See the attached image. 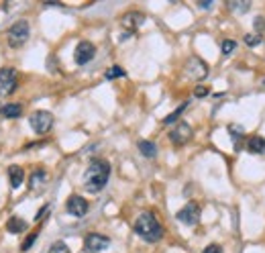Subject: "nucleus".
Listing matches in <instances>:
<instances>
[{
	"label": "nucleus",
	"instance_id": "obj_1",
	"mask_svg": "<svg viewBox=\"0 0 265 253\" xmlns=\"http://www.w3.org/2000/svg\"><path fill=\"white\" fill-rule=\"evenodd\" d=\"M108 178H110V163L104 159H94L84 172V186L88 192H100L108 184Z\"/></svg>",
	"mask_w": 265,
	"mask_h": 253
},
{
	"label": "nucleus",
	"instance_id": "obj_2",
	"mask_svg": "<svg viewBox=\"0 0 265 253\" xmlns=\"http://www.w3.org/2000/svg\"><path fill=\"white\" fill-rule=\"evenodd\" d=\"M132 229H135V233L141 239H145L149 243H157L163 237V227H161V223L157 221V217L153 213H141L137 217L135 227H132Z\"/></svg>",
	"mask_w": 265,
	"mask_h": 253
},
{
	"label": "nucleus",
	"instance_id": "obj_3",
	"mask_svg": "<svg viewBox=\"0 0 265 253\" xmlns=\"http://www.w3.org/2000/svg\"><path fill=\"white\" fill-rule=\"evenodd\" d=\"M31 37V27L27 20H16L14 25H10L8 33H6V41H8V45L18 49V47H23L27 41Z\"/></svg>",
	"mask_w": 265,
	"mask_h": 253
},
{
	"label": "nucleus",
	"instance_id": "obj_4",
	"mask_svg": "<svg viewBox=\"0 0 265 253\" xmlns=\"http://www.w3.org/2000/svg\"><path fill=\"white\" fill-rule=\"evenodd\" d=\"M29 125L37 135H47L53 126V115L49 111H35L29 117Z\"/></svg>",
	"mask_w": 265,
	"mask_h": 253
},
{
	"label": "nucleus",
	"instance_id": "obj_5",
	"mask_svg": "<svg viewBox=\"0 0 265 253\" xmlns=\"http://www.w3.org/2000/svg\"><path fill=\"white\" fill-rule=\"evenodd\" d=\"M18 88V76L12 68H0V96H10Z\"/></svg>",
	"mask_w": 265,
	"mask_h": 253
},
{
	"label": "nucleus",
	"instance_id": "obj_6",
	"mask_svg": "<svg viewBox=\"0 0 265 253\" xmlns=\"http://www.w3.org/2000/svg\"><path fill=\"white\" fill-rule=\"evenodd\" d=\"M190 139H192V126H190L188 123H184V121H180V123L169 131V141H171L175 147L186 145Z\"/></svg>",
	"mask_w": 265,
	"mask_h": 253
},
{
	"label": "nucleus",
	"instance_id": "obj_7",
	"mask_svg": "<svg viewBox=\"0 0 265 253\" xmlns=\"http://www.w3.org/2000/svg\"><path fill=\"white\" fill-rule=\"evenodd\" d=\"M94 55H96V47H94V43H90V41H80L76 51H74V59H76L78 66H86L88 61L94 59Z\"/></svg>",
	"mask_w": 265,
	"mask_h": 253
},
{
	"label": "nucleus",
	"instance_id": "obj_8",
	"mask_svg": "<svg viewBox=\"0 0 265 253\" xmlns=\"http://www.w3.org/2000/svg\"><path fill=\"white\" fill-rule=\"evenodd\" d=\"M186 74L192 80H204L208 76V66L200 59V57H190L186 61Z\"/></svg>",
	"mask_w": 265,
	"mask_h": 253
},
{
	"label": "nucleus",
	"instance_id": "obj_9",
	"mask_svg": "<svg viewBox=\"0 0 265 253\" xmlns=\"http://www.w3.org/2000/svg\"><path fill=\"white\" fill-rule=\"evenodd\" d=\"M108 245H110V239L106 235H100V233H90L84 239V247L90 253H100V251L108 249Z\"/></svg>",
	"mask_w": 265,
	"mask_h": 253
},
{
	"label": "nucleus",
	"instance_id": "obj_10",
	"mask_svg": "<svg viewBox=\"0 0 265 253\" xmlns=\"http://www.w3.org/2000/svg\"><path fill=\"white\" fill-rule=\"evenodd\" d=\"M88 200L84 198V196H78V194H74V196H70L68 198V202H65V210L72 215V217H78V219H82V217H86V213H88Z\"/></svg>",
	"mask_w": 265,
	"mask_h": 253
},
{
	"label": "nucleus",
	"instance_id": "obj_11",
	"mask_svg": "<svg viewBox=\"0 0 265 253\" xmlns=\"http://www.w3.org/2000/svg\"><path fill=\"white\" fill-rule=\"evenodd\" d=\"M178 221L184 223V225H198V221H200V206H198L196 202H188L180 213H178Z\"/></svg>",
	"mask_w": 265,
	"mask_h": 253
},
{
	"label": "nucleus",
	"instance_id": "obj_12",
	"mask_svg": "<svg viewBox=\"0 0 265 253\" xmlns=\"http://www.w3.org/2000/svg\"><path fill=\"white\" fill-rule=\"evenodd\" d=\"M143 23H145V14H143V12H137V10H131V12H127V14L121 18V25L127 29L129 35H131L132 31H137Z\"/></svg>",
	"mask_w": 265,
	"mask_h": 253
},
{
	"label": "nucleus",
	"instance_id": "obj_13",
	"mask_svg": "<svg viewBox=\"0 0 265 253\" xmlns=\"http://www.w3.org/2000/svg\"><path fill=\"white\" fill-rule=\"evenodd\" d=\"M47 186V172L45 170H35L29 178V188L31 190H43Z\"/></svg>",
	"mask_w": 265,
	"mask_h": 253
},
{
	"label": "nucleus",
	"instance_id": "obj_14",
	"mask_svg": "<svg viewBox=\"0 0 265 253\" xmlns=\"http://www.w3.org/2000/svg\"><path fill=\"white\" fill-rule=\"evenodd\" d=\"M8 180H10V188H18L25 182V170L20 165H10L8 167Z\"/></svg>",
	"mask_w": 265,
	"mask_h": 253
},
{
	"label": "nucleus",
	"instance_id": "obj_15",
	"mask_svg": "<svg viewBox=\"0 0 265 253\" xmlns=\"http://www.w3.org/2000/svg\"><path fill=\"white\" fill-rule=\"evenodd\" d=\"M0 115L4 119H18L23 115V107H20L18 102H10V104H4V107H0Z\"/></svg>",
	"mask_w": 265,
	"mask_h": 253
},
{
	"label": "nucleus",
	"instance_id": "obj_16",
	"mask_svg": "<svg viewBox=\"0 0 265 253\" xmlns=\"http://www.w3.org/2000/svg\"><path fill=\"white\" fill-rule=\"evenodd\" d=\"M27 229V221H23L20 217H10L6 221V231L12 235H18V233H23V231Z\"/></svg>",
	"mask_w": 265,
	"mask_h": 253
},
{
	"label": "nucleus",
	"instance_id": "obj_17",
	"mask_svg": "<svg viewBox=\"0 0 265 253\" xmlns=\"http://www.w3.org/2000/svg\"><path fill=\"white\" fill-rule=\"evenodd\" d=\"M245 147H247V149H249L251 153H257V155H261V153H265V139H263V137H259V135H255V137H249Z\"/></svg>",
	"mask_w": 265,
	"mask_h": 253
},
{
	"label": "nucleus",
	"instance_id": "obj_18",
	"mask_svg": "<svg viewBox=\"0 0 265 253\" xmlns=\"http://www.w3.org/2000/svg\"><path fill=\"white\" fill-rule=\"evenodd\" d=\"M139 151H141V155L153 159V157L157 155V145L153 143V141H139Z\"/></svg>",
	"mask_w": 265,
	"mask_h": 253
},
{
	"label": "nucleus",
	"instance_id": "obj_19",
	"mask_svg": "<svg viewBox=\"0 0 265 253\" xmlns=\"http://www.w3.org/2000/svg\"><path fill=\"white\" fill-rule=\"evenodd\" d=\"M229 135H231V139H233V143H235V149H241V141H243V137H245V131H243V126L231 125V126H229Z\"/></svg>",
	"mask_w": 265,
	"mask_h": 253
},
{
	"label": "nucleus",
	"instance_id": "obj_20",
	"mask_svg": "<svg viewBox=\"0 0 265 253\" xmlns=\"http://www.w3.org/2000/svg\"><path fill=\"white\" fill-rule=\"evenodd\" d=\"M186 109H188V102L180 104V107H178V109H175V111H173V113H171L169 117H165V119H163V125H171V123H175V121H178V119L182 117V113H184Z\"/></svg>",
	"mask_w": 265,
	"mask_h": 253
},
{
	"label": "nucleus",
	"instance_id": "obj_21",
	"mask_svg": "<svg viewBox=\"0 0 265 253\" xmlns=\"http://www.w3.org/2000/svg\"><path fill=\"white\" fill-rule=\"evenodd\" d=\"M253 27H255V35H259V39L265 43V16H257L253 20Z\"/></svg>",
	"mask_w": 265,
	"mask_h": 253
},
{
	"label": "nucleus",
	"instance_id": "obj_22",
	"mask_svg": "<svg viewBox=\"0 0 265 253\" xmlns=\"http://www.w3.org/2000/svg\"><path fill=\"white\" fill-rule=\"evenodd\" d=\"M127 76V72L121 68V66H113V68H108L106 72H104V78L106 80H115V78H125Z\"/></svg>",
	"mask_w": 265,
	"mask_h": 253
},
{
	"label": "nucleus",
	"instance_id": "obj_23",
	"mask_svg": "<svg viewBox=\"0 0 265 253\" xmlns=\"http://www.w3.org/2000/svg\"><path fill=\"white\" fill-rule=\"evenodd\" d=\"M235 49H237V41H233V39H225L223 43H220V53H223L225 57L231 55Z\"/></svg>",
	"mask_w": 265,
	"mask_h": 253
},
{
	"label": "nucleus",
	"instance_id": "obj_24",
	"mask_svg": "<svg viewBox=\"0 0 265 253\" xmlns=\"http://www.w3.org/2000/svg\"><path fill=\"white\" fill-rule=\"evenodd\" d=\"M229 8L235 10V12H247L251 8V2H247V0H245V2H237V0H231Z\"/></svg>",
	"mask_w": 265,
	"mask_h": 253
},
{
	"label": "nucleus",
	"instance_id": "obj_25",
	"mask_svg": "<svg viewBox=\"0 0 265 253\" xmlns=\"http://www.w3.org/2000/svg\"><path fill=\"white\" fill-rule=\"evenodd\" d=\"M49 253H72V251H70V247L65 245L63 241H55V243L49 247Z\"/></svg>",
	"mask_w": 265,
	"mask_h": 253
},
{
	"label": "nucleus",
	"instance_id": "obj_26",
	"mask_svg": "<svg viewBox=\"0 0 265 253\" xmlns=\"http://www.w3.org/2000/svg\"><path fill=\"white\" fill-rule=\"evenodd\" d=\"M243 41L249 45V47H257L259 43H261V39H259V35H255V33H247L245 37H243Z\"/></svg>",
	"mask_w": 265,
	"mask_h": 253
},
{
	"label": "nucleus",
	"instance_id": "obj_27",
	"mask_svg": "<svg viewBox=\"0 0 265 253\" xmlns=\"http://www.w3.org/2000/svg\"><path fill=\"white\" fill-rule=\"evenodd\" d=\"M37 235H39V233H31V235H29V237H27V239L23 241V245H20V249H23V251H29V249L33 247V243H35Z\"/></svg>",
	"mask_w": 265,
	"mask_h": 253
},
{
	"label": "nucleus",
	"instance_id": "obj_28",
	"mask_svg": "<svg viewBox=\"0 0 265 253\" xmlns=\"http://www.w3.org/2000/svg\"><path fill=\"white\" fill-rule=\"evenodd\" d=\"M194 96H196V98L208 96V88H206V86H196V88H194Z\"/></svg>",
	"mask_w": 265,
	"mask_h": 253
},
{
	"label": "nucleus",
	"instance_id": "obj_29",
	"mask_svg": "<svg viewBox=\"0 0 265 253\" xmlns=\"http://www.w3.org/2000/svg\"><path fill=\"white\" fill-rule=\"evenodd\" d=\"M202 253H223V247L216 245V243H212V245L204 247V251H202Z\"/></svg>",
	"mask_w": 265,
	"mask_h": 253
},
{
	"label": "nucleus",
	"instance_id": "obj_30",
	"mask_svg": "<svg viewBox=\"0 0 265 253\" xmlns=\"http://www.w3.org/2000/svg\"><path fill=\"white\" fill-rule=\"evenodd\" d=\"M47 210H49V204H45V206H43V208L39 210V213L35 215V221H41V219H43V215H45V213H47Z\"/></svg>",
	"mask_w": 265,
	"mask_h": 253
},
{
	"label": "nucleus",
	"instance_id": "obj_31",
	"mask_svg": "<svg viewBox=\"0 0 265 253\" xmlns=\"http://www.w3.org/2000/svg\"><path fill=\"white\" fill-rule=\"evenodd\" d=\"M198 6H200V8H210L212 2H210V0H208V2H198Z\"/></svg>",
	"mask_w": 265,
	"mask_h": 253
}]
</instances>
